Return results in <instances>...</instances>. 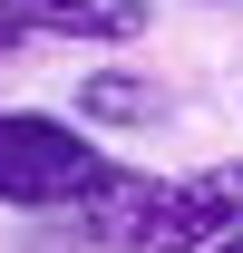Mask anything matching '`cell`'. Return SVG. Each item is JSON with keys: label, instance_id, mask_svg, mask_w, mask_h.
I'll return each instance as SVG.
<instances>
[{"label": "cell", "instance_id": "5b68a950", "mask_svg": "<svg viewBox=\"0 0 243 253\" xmlns=\"http://www.w3.org/2000/svg\"><path fill=\"white\" fill-rule=\"evenodd\" d=\"M0 59H20V30H10V20H0Z\"/></svg>", "mask_w": 243, "mask_h": 253}, {"label": "cell", "instance_id": "6da1fadb", "mask_svg": "<svg viewBox=\"0 0 243 253\" xmlns=\"http://www.w3.org/2000/svg\"><path fill=\"white\" fill-rule=\"evenodd\" d=\"M78 224L107 253H214L243 224V166H195V175H136V166H117L78 205Z\"/></svg>", "mask_w": 243, "mask_h": 253}, {"label": "cell", "instance_id": "3957f363", "mask_svg": "<svg viewBox=\"0 0 243 253\" xmlns=\"http://www.w3.org/2000/svg\"><path fill=\"white\" fill-rule=\"evenodd\" d=\"M0 20L20 39H88V49H126L146 39V0H0Z\"/></svg>", "mask_w": 243, "mask_h": 253}, {"label": "cell", "instance_id": "8992f818", "mask_svg": "<svg viewBox=\"0 0 243 253\" xmlns=\"http://www.w3.org/2000/svg\"><path fill=\"white\" fill-rule=\"evenodd\" d=\"M214 253H243V224H234V234H224V244H214Z\"/></svg>", "mask_w": 243, "mask_h": 253}, {"label": "cell", "instance_id": "277c9868", "mask_svg": "<svg viewBox=\"0 0 243 253\" xmlns=\"http://www.w3.org/2000/svg\"><path fill=\"white\" fill-rule=\"evenodd\" d=\"M78 117L117 126V136H146V126L175 117V97L156 88V78H136V68H88V78H78Z\"/></svg>", "mask_w": 243, "mask_h": 253}, {"label": "cell", "instance_id": "7a4b0ae2", "mask_svg": "<svg viewBox=\"0 0 243 253\" xmlns=\"http://www.w3.org/2000/svg\"><path fill=\"white\" fill-rule=\"evenodd\" d=\"M107 175L117 156L88 126L49 117V107H0V205L10 214H78Z\"/></svg>", "mask_w": 243, "mask_h": 253}]
</instances>
